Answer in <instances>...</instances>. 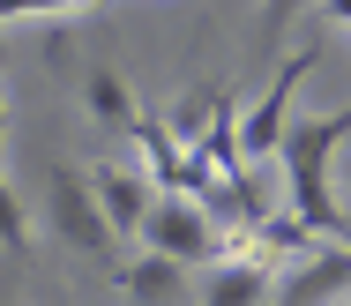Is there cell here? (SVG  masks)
Listing matches in <instances>:
<instances>
[{
  "mask_svg": "<svg viewBox=\"0 0 351 306\" xmlns=\"http://www.w3.org/2000/svg\"><path fill=\"white\" fill-rule=\"evenodd\" d=\"M45 60H53V68H68V60H75V45H68V30H45Z\"/></svg>",
  "mask_w": 351,
  "mask_h": 306,
  "instance_id": "cell-13",
  "label": "cell"
},
{
  "mask_svg": "<svg viewBox=\"0 0 351 306\" xmlns=\"http://www.w3.org/2000/svg\"><path fill=\"white\" fill-rule=\"evenodd\" d=\"M0 306H15V299H8V284H0Z\"/></svg>",
  "mask_w": 351,
  "mask_h": 306,
  "instance_id": "cell-15",
  "label": "cell"
},
{
  "mask_svg": "<svg viewBox=\"0 0 351 306\" xmlns=\"http://www.w3.org/2000/svg\"><path fill=\"white\" fill-rule=\"evenodd\" d=\"M277 292V262L262 254H217V269L202 277V306H269Z\"/></svg>",
  "mask_w": 351,
  "mask_h": 306,
  "instance_id": "cell-7",
  "label": "cell"
},
{
  "mask_svg": "<svg viewBox=\"0 0 351 306\" xmlns=\"http://www.w3.org/2000/svg\"><path fill=\"white\" fill-rule=\"evenodd\" d=\"M291 15H299V0H269L262 8V45H277L284 30H291Z\"/></svg>",
  "mask_w": 351,
  "mask_h": 306,
  "instance_id": "cell-12",
  "label": "cell"
},
{
  "mask_svg": "<svg viewBox=\"0 0 351 306\" xmlns=\"http://www.w3.org/2000/svg\"><path fill=\"white\" fill-rule=\"evenodd\" d=\"M344 299H351V292H344Z\"/></svg>",
  "mask_w": 351,
  "mask_h": 306,
  "instance_id": "cell-16",
  "label": "cell"
},
{
  "mask_svg": "<svg viewBox=\"0 0 351 306\" xmlns=\"http://www.w3.org/2000/svg\"><path fill=\"white\" fill-rule=\"evenodd\" d=\"M351 142V105L337 112H306V120H291L277 142V164H284V194H291V217L314 231V239H337L344 246L351 217L337 209V187H329V157Z\"/></svg>",
  "mask_w": 351,
  "mask_h": 306,
  "instance_id": "cell-1",
  "label": "cell"
},
{
  "mask_svg": "<svg viewBox=\"0 0 351 306\" xmlns=\"http://www.w3.org/2000/svg\"><path fill=\"white\" fill-rule=\"evenodd\" d=\"M0 135H8V105H0Z\"/></svg>",
  "mask_w": 351,
  "mask_h": 306,
  "instance_id": "cell-14",
  "label": "cell"
},
{
  "mask_svg": "<svg viewBox=\"0 0 351 306\" xmlns=\"http://www.w3.org/2000/svg\"><path fill=\"white\" fill-rule=\"evenodd\" d=\"M0 246H8V254H23V246H30V217H23V202H15V187H8V179H0Z\"/></svg>",
  "mask_w": 351,
  "mask_h": 306,
  "instance_id": "cell-10",
  "label": "cell"
},
{
  "mask_svg": "<svg viewBox=\"0 0 351 306\" xmlns=\"http://www.w3.org/2000/svg\"><path fill=\"white\" fill-rule=\"evenodd\" d=\"M344 292H351V246L322 239L314 254H299V262L277 277L269 299H277V306H329V299H344Z\"/></svg>",
  "mask_w": 351,
  "mask_h": 306,
  "instance_id": "cell-5",
  "label": "cell"
},
{
  "mask_svg": "<svg viewBox=\"0 0 351 306\" xmlns=\"http://www.w3.org/2000/svg\"><path fill=\"white\" fill-rule=\"evenodd\" d=\"M45 225L60 246L75 254H90V262H112V225H105V209H97V187H90V172H75V164H53L45 172Z\"/></svg>",
  "mask_w": 351,
  "mask_h": 306,
  "instance_id": "cell-2",
  "label": "cell"
},
{
  "mask_svg": "<svg viewBox=\"0 0 351 306\" xmlns=\"http://www.w3.org/2000/svg\"><path fill=\"white\" fill-rule=\"evenodd\" d=\"M142 239H149V254H172V262H210L224 254V231L210 225V209L195 202V194H157L149 202V217H142Z\"/></svg>",
  "mask_w": 351,
  "mask_h": 306,
  "instance_id": "cell-4",
  "label": "cell"
},
{
  "mask_svg": "<svg viewBox=\"0 0 351 306\" xmlns=\"http://www.w3.org/2000/svg\"><path fill=\"white\" fill-rule=\"evenodd\" d=\"M75 8H97V0H0V23H23V15H45V23H60Z\"/></svg>",
  "mask_w": 351,
  "mask_h": 306,
  "instance_id": "cell-11",
  "label": "cell"
},
{
  "mask_svg": "<svg viewBox=\"0 0 351 306\" xmlns=\"http://www.w3.org/2000/svg\"><path fill=\"white\" fill-rule=\"evenodd\" d=\"M90 187H97V209H105L112 239H135L142 217H149V202H157V179H149L142 164H97Z\"/></svg>",
  "mask_w": 351,
  "mask_h": 306,
  "instance_id": "cell-6",
  "label": "cell"
},
{
  "mask_svg": "<svg viewBox=\"0 0 351 306\" xmlns=\"http://www.w3.org/2000/svg\"><path fill=\"white\" fill-rule=\"evenodd\" d=\"M120 292L135 306H172L187 292V262H172V254H135V262L120 269Z\"/></svg>",
  "mask_w": 351,
  "mask_h": 306,
  "instance_id": "cell-8",
  "label": "cell"
},
{
  "mask_svg": "<svg viewBox=\"0 0 351 306\" xmlns=\"http://www.w3.org/2000/svg\"><path fill=\"white\" fill-rule=\"evenodd\" d=\"M82 97H90V112H97L105 127H128V120L142 112V105H135V90L112 75V68H90V75H82Z\"/></svg>",
  "mask_w": 351,
  "mask_h": 306,
  "instance_id": "cell-9",
  "label": "cell"
},
{
  "mask_svg": "<svg viewBox=\"0 0 351 306\" xmlns=\"http://www.w3.org/2000/svg\"><path fill=\"white\" fill-rule=\"evenodd\" d=\"M322 68V38H306L291 60H284L277 75H269V90L254 97V112H247V127H239V157L247 164H262V157H277V142H284V127H291V90Z\"/></svg>",
  "mask_w": 351,
  "mask_h": 306,
  "instance_id": "cell-3",
  "label": "cell"
}]
</instances>
